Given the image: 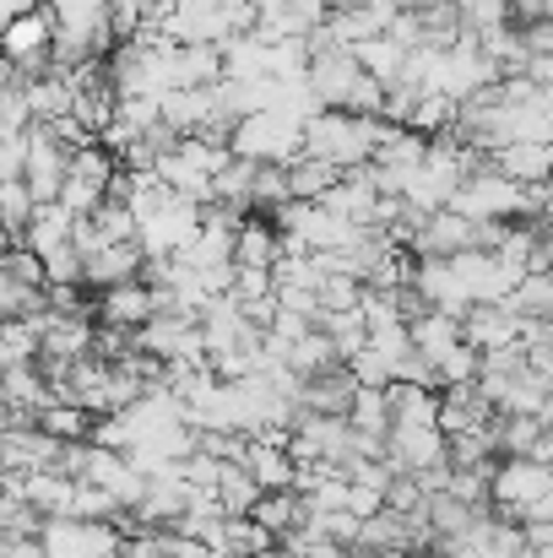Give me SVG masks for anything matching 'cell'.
<instances>
[{"instance_id":"cell-1","label":"cell","mask_w":553,"mask_h":558,"mask_svg":"<svg viewBox=\"0 0 553 558\" xmlns=\"http://www.w3.org/2000/svg\"><path fill=\"white\" fill-rule=\"evenodd\" d=\"M489 510L500 521L532 526V521H553V466L527 461V456H505L489 472Z\"/></svg>"},{"instance_id":"cell-2","label":"cell","mask_w":553,"mask_h":558,"mask_svg":"<svg viewBox=\"0 0 553 558\" xmlns=\"http://www.w3.org/2000/svg\"><path fill=\"white\" fill-rule=\"evenodd\" d=\"M304 158H321L332 163L337 174L348 169H364L374 158V142H380V120L364 114H342V109H321L315 120H304Z\"/></svg>"},{"instance_id":"cell-3","label":"cell","mask_w":553,"mask_h":558,"mask_svg":"<svg viewBox=\"0 0 553 558\" xmlns=\"http://www.w3.org/2000/svg\"><path fill=\"white\" fill-rule=\"evenodd\" d=\"M304 125H293L288 114L277 109H261V114H244L228 125V158H244V163H272V169H288L304 158Z\"/></svg>"},{"instance_id":"cell-4","label":"cell","mask_w":553,"mask_h":558,"mask_svg":"<svg viewBox=\"0 0 553 558\" xmlns=\"http://www.w3.org/2000/svg\"><path fill=\"white\" fill-rule=\"evenodd\" d=\"M445 211L467 217V222H521V185H510L505 174H494L489 163L478 174H467L456 195L445 201Z\"/></svg>"},{"instance_id":"cell-5","label":"cell","mask_w":553,"mask_h":558,"mask_svg":"<svg viewBox=\"0 0 553 558\" xmlns=\"http://www.w3.org/2000/svg\"><path fill=\"white\" fill-rule=\"evenodd\" d=\"M65 147H55L38 125H27L22 131V190L33 195V206H44V201H55L60 195V185H65Z\"/></svg>"},{"instance_id":"cell-6","label":"cell","mask_w":553,"mask_h":558,"mask_svg":"<svg viewBox=\"0 0 553 558\" xmlns=\"http://www.w3.org/2000/svg\"><path fill=\"white\" fill-rule=\"evenodd\" d=\"M38 548L44 558H120V532L93 521H44Z\"/></svg>"},{"instance_id":"cell-7","label":"cell","mask_w":553,"mask_h":558,"mask_svg":"<svg viewBox=\"0 0 553 558\" xmlns=\"http://www.w3.org/2000/svg\"><path fill=\"white\" fill-rule=\"evenodd\" d=\"M304 82H310V93H315V104L321 109H348V98H353V87L364 82V71L353 65V54L348 49H315L310 54V65H304Z\"/></svg>"},{"instance_id":"cell-8","label":"cell","mask_w":553,"mask_h":558,"mask_svg":"<svg viewBox=\"0 0 553 558\" xmlns=\"http://www.w3.org/2000/svg\"><path fill=\"white\" fill-rule=\"evenodd\" d=\"M489 423H494V407L483 401L478 379H467V385H445V390H440L434 428H440L445 439H456V434H478V428H489Z\"/></svg>"},{"instance_id":"cell-9","label":"cell","mask_w":553,"mask_h":558,"mask_svg":"<svg viewBox=\"0 0 553 558\" xmlns=\"http://www.w3.org/2000/svg\"><path fill=\"white\" fill-rule=\"evenodd\" d=\"M158 315V299H153V288L136 277V282H120V288H104L98 299H93V320L98 326H120V331H136V326H147Z\"/></svg>"},{"instance_id":"cell-10","label":"cell","mask_w":553,"mask_h":558,"mask_svg":"<svg viewBox=\"0 0 553 558\" xmlns=\"http://www.w3.org/2000/svg\"><path fill=\"white\" fill-rule=\"evenodd\" d=\"M521 337V320L505 310V304H472L461 315V342L483 359V353H500V348H516Z\"/></svg>"},{"instance_id":"cell-11","label":"cell","mask_w":553,"mask_h":558,"mask_svg":"<svg viewBox=\"0 0 553 558\" xmlns=\"http://www.w3.org/2000/svg\"><path fill=\"white\" fill-rule=\"evenodd\" d=\"M38 359H49V364L93 359V320L87 315H49V326L38 331Z\"/></svg>"},{"instance_id":"cell-12","label":"cell","mask_w":553,"mask_h":558,"mask_svg":"<svg viewBox=\"0 0 553 558\" xmlns=\"http://www.w3.org/2000/svg\"><path fill=\"white\" fill-rule=\"evenodd\" d=\"M142 277V250L136 244H98L87 260H82V288H120V282H136Z\"/></svg>"},{"instance_id":"cell-13","label":"cell","mask_w":553,"mask_h":558,"mask_svg":"<svg viewBox=\"0 0 553 558\" xmlns=\"http://www.w3.org/2000/svg\"><path fill=\"white\" fill-rule=\"evenodd\" d=\"M233 466H244V472H250V483H255L261 494H288V488H293V461H288V450H282V445L244 439V450H239V461H233Z\"/></svg>"},{"instance_id":"cell-14","label":"cell","mask_w":553,"mask_h":558,"mask_svg":"<svg viewBox=\"0 0 553 558\" xmlns=\"http://www.w3.org/2000/svg\"><path fill=\"white\" fill-rule=\"evenodd\" d=\"M489 169L505 174L510 185H549V169H553V153L543 142H510L500 153H489Z\"/></svg>"},{"instance_id":"cell-15","label":"cell","mask_w":553,"mask_h":558,"mask_svg":"<svg viewBox=\"0 0 553 558\" xmlns=\"http://www.w3.org/2000/svg\"><path fill=\"white\" fill-rule=\"evenodd\" d=\"M272 260H277V228H272L261 211H244L239 228H233V255H228V266L272 271Z\"/></svg>"},{"instance_id":"cell-16","label":"cell","mask_w":553,"mask_h":558,"mask_svg":"<svg viewBox=\"0 0 553 558\" xmlns=\"http://www.w3.org/2000/svg\"><path fill=\"white\" fill-rule=\"evenodd\" d=\"M353 379L348 369L337 364V369L315 374V379H304L299 385V412H315V417H348V401H353Z\"/></svg>"},{"instance_id":"cell-17","label":"cell","mask_w":553,"mask_h":558,"mask_svg":"<svg viewBox=\"0 0 553 558\" xmlns=\"http://www.w3.org/2000/svg\"><path fill=\"white\" fill-rule=\"evenodd\" d=\"M407 342H412V353L418 359H445L450 348H461V320L456 315H440V310H423V315H412L407 320Z\"/></svg>"},{"instance_id":"cell-18","label":"cell","mask_w":553,"mask_h":558,"mask_svg":"<svg viewBox=\"0 0 553 558\" xmlns=\"http://www.w3.org/2000/svg\"><path fill=\"white\" fill-rule=\"evenodd\" d=\"M16 87H22V104H27V120H33V125H49V120L71 114V82H65L60 71L27 76V82H16Z\"/></svg>"},{"instance_id":"cell-19","label":"cell","mask_w":553,"mask_h":558,"mask_svg":"<svg viewBox=\"0 0 553 558\" xmlns=\"http://www.w3.org/2000/svg\"><path fill=\"white\" fill-rule=\"evenodd\" d=\"M16 244L44 260V255H55V250L71 244V217H65L55 201H44V206H33V217H27V228L16 233Z\"/></svg>"},{"instance_id":"cell-20","label":"cell","mask_w":553,"mask_h":558,"mask_svg":"<svg viewBox=\"0 0 553 558\" xmlns=\"http://www.w3.org/2000/svg\"><path fill=\"white\" fill-rule=\"evenodd\" d=\"M217 60H223V82H261L266 76V44L255 33H228L217 44Z\"/></svg>"},{"instance_id":"cell-21","label":"cell","mask_w":553,"mask_h":558,"mask_svg":"<svg viewBox=\"0 0 553 558\" xmlns=\"http://www.w3.org/2000/svg\"><path fill=\"white\" fill-rule=\"evenodd\" d=\"M385 407H390V428H434L440 390H418V385H385Z\"/></svg>"},{"instance_id":"cell-22","label":"cell","mask_w":553,"mask_h":558,"mask_svg":"<svg viewBox=\"0 0 553 558\" xmlns=\"http://www.w3.org/2000/svg\"><path fill=\"white\" fill-rule=\"evenodd\" d=\"M543 434H549V417H494V423H489L494 461H505V456H527V461H532V450H538Z\"/></svg>"},{"instance_id":"cell-23","label":"cell","mask_w":553,"mask_h":558,"mask_svg":"<svg viewBox=\"0 0 553 558\" xmlns=\"http://www.w3.org/2000/svg\"><path fill=\"white\" fill-rule=\"evenodd\" d=\"M223 82V60L206 44H175V93L184 87H217Z\"/></svg>"},{"instance_id":"cell-24","label":"cell","mask_w":553,"mask_h":558,"mask_svg":"<svg viewBox=\"0 0 553 558\" xmlns=\"http://www.w3.org/2000/svg\"><path fill=\"white\" fill-rule=\"evenodd\" d=\"M217 510H223V521H239V515H250L255 510V499H261V488L250 483V472L244 466H233V461H223V472H217Z\"/></svg>"},{"instance_id":"cell-25","label":"cell","mask_w":553,"mask_h":558,"mask_svg":"<svg viewBox=\"0 0 553 558\" xmlns=\"http://www.w3.org/2000/svg\"><path fill=\"white\" fill-rule=\"evenodd\" d=\"M348 54H353V65L364 71L369 82H380V87H390L396 82V71H401V49L380 33V38H359V44H348Z\"/></svg>"},{"instance_id":"cell-26","label":"cell","mask_w":553,"mask_h":558,"mask_svg":"<svg viewBox=\"0 0 553 558\" xmlns=\"http://www.w3.org/2000/svg\"><path fill=\"white\" fill-rule=\"evenodd\" d=\"M348 428H353L359 439L385 445V434H390V407H385V390H353V401H348Z\"/></svg>"},{"instance_id":"cell-27","label":"cell","mask_w":553,"mask_h":558,"mask_svg":"<svg viewBox=\"0 0 553 558\" xmlns=\"http://www.w3.org/2000/svg\"><path fill=\"white\" fill-rule=\"evenodd\" d=\"M33 428H38V434H49L55 445H82V439H87V428H93V417H87L82 407H71V401H49V407L33 417Z\"/></svg>"},{"instance_id":"cell-28","label":"cell","mask_w":553,"mask_h":558,"mask_svg":"<svg viewBox=\"0 0 553 558\" xmlns=\"http://www.w3.org/2000/svg\"><path fill=\"white\" fill-rule=\"evenodd\" d=\"M266 548H277L250 515H239V521H223L217 526V543H212V558H250V554H266Z\"/></svg>"},{"instance_id":"cell-29","label":"cell","mask_w":553,"mask_h":558,"mask_svg":"<svg viewBox=\"0 0 553 558\" xmlns=\"http://www.w3.org/2000/svg\"><path fill=\"white\" fill-rule=\"evenodd\" d=\"M299 515H304V499H299V494H261V499H255V510H250V521H255L272 543H277L282 532H293V526H299Z\"/></svg>"},{"instance_id":"cell-30","label":"cell","mask_w":553,"mask_h":558,"mask_svg":"<svg viewBox=\"0 0 553 558\" xmlns=\"http://www.w3.org/2000/svg\"><path fill=\"white\" fill-rule=\"evenodd\" d=\"M500 304H505L516 320H549L553 315V277H521Z\"/></svg>"},{"instance_id":"cell-31","label":"cell","mask_w":553,"mask_h":558,"mask_svg":"<svg viewBox=\"0 0 553 558\" xmlns=\"http://www.w3.org/2000/svg\"><path fill=\"white\" fill-rule=\"evenodd\" d=\"M282 180H288V201H321L342 174L332 163H321V158H299V163L282 169Z\"/></svg>"},{"instance_id":"cell-32","label":"cell","mask_w":553,"mask_h":558,"mask_svg":"<svg viewBox=\"0 0 553 558\" xmlns=\"http://www.w3.org/2000/svg\"><path fill=\"white\" fill-rule=\"evenodd\" d=\"M456 125V104L445 98V93H418V104H412V114H407V125L401 131H412V136H440V131H450Z\"/></svg>"},{"instance_id":"cell-33","label":"cell","mask_w":553,"mask_h":558,"mask_svg":"<svg viewBox=\"0 0 553 558\" xmlns=\"http://www.w3.org/2000/svg\"><path fill=\"white\" fill-rule=\"evenodd\" d=\"M315 331L332 342V353H337V364H348L359 348H364V320H359V310H342V315H321L315 320Z\"/></svg>"},{"instance_id":"cell-34","label":"cell","mask_w":553,"mask_h":558,"mask_svg":"<svg viewBox=\"0 0 553 558\" xmlns=\"http://www.w3.org/2000/svg\"><path fill=\"white\" fill-rule=\"evenodd\" d=\"M44 532V515L22 494H0V543H33Z\"/></svg>"},{"instance_id":"cell-35","label":"cell","mask_w":553,"mask_h":558,"mask_svg":"<svg viewBox=\"0 0 553 558\" xmlns=\"http://www.w3.org/2000/svg\"><path fill=\"white\" fill-rule=\"evenodd\" d=\"M445 5H450L456 27H461V33H472V38H483V33H494V27H505V22H510L505 0H445Z\"/></svg>"},{"instance_id":"cell-36","label":"cell","mask_w":553,"mask_h":558,"mask_svg":"<svg viewBox=\"0 0 553 558\" xmlns=\"http://www.w3.org/2000/svg\"><path fill=\"white\" fill-rule=\"evenodd\" d=\"M282 369H293L299 379H315V374L337 369V353H332V342L321 337V331H304L293 348H288V364Z\"/></svg>"},{"instance_id":"cell-37","label":"cell","mask_w":553,"mask_h":558,"mask_svg":"<svg viewBox=\"0 0 553 558\" xmlns=\"http://www.w3.org/2000/svg\"><path fill=\"white\" fill-rule=\"evenodd\" d=\"M16 364H38V331L22 315L0 320V369H16Z\"/></svg>"},{"instance_id":"cell-38","label":"cell","mask_w":553,"mask_h":558,"mask_svg":"<svg viewBox=\"0 0 553 558\" xmlns=\"http://www.w3.org/2000/svg\"><path fill=\"white\" fill-rule=\"evenodd\" d=\"M93 233H98V244H136V217L120 201H104L93 211Z\"/></svg>"},{"instance_id":"cell-39","label":"cell","mask_w":553,"mask_h":558,"mask_svg":"<svg viewBox=\"0 0 553 558\" xmlns=\"http://www.w3.org/2000/svg\"><path fill=\"white\" fill-rule=\"evenodd\" d=\"M0 271H5L16 288H27V293L44 288V260H38L33 250H22V244H5V250H0Z\"/></svg>"},{"instance_id":"cell-40","label":"cell","mask_w":553,"mask_h":558,"mask_svg":"<svg viewBox=\"0 0 553 558\" xmlns=\"http://www.w3.org/2000/svg\"><path fill=\"white\" fill-rule=\"evenodd\" d=\"M115 120L125 131H136V136H147L153 125H164L158 120V98H115Z\"/></svg>"},{"instance_id":"cell-41","label":"cell","mask_w":553,"mask_h":558,"mask_svg":"<svg viewBox=\"0 0 553 558\" xmlns=\"http://www.w3.org/2000/svg\"><path fill=\"white\" fill-rule=\"evenodd\" d=\"M434 374H440V390H445V385H467V379H478V353L461 342V348H450L445 359H434Z\"/></svg>"},{"instance_id":"cell-42","label":"cell","mask_w":553,"mask_h":558,"mask_svg":"<svg viewBox=\"0 0 553 558\" xmlns=\"http://www.w3.org/2000/svg\"><path fill=\"white\" fill-rule=\"evenodd\" d=\"M516 33H521V49H527V54H553V22L549 16H538V22H516Z\"/></svg>"},{"instance_id":"cell-43","label":"cell","mask_w":553,"mask_h":558,"mask_svg":"<svg viewBox=\"0 0 553 558\" xmlns=\"http://www.w3.org/2000/svg\"><path fill=\"white\" fill-rule=\"evenodd\" d=\"M27 304H33V293H27V288H16V282L0 271V320H16Z\"/></svg>"},{"instance_id":"cell-44","label":"cell","mask_w":553,"mask_h":558,"mask_svg":"<svg viewBox=\"0 0 553 558\" xmlns=\"http://www.w3.org/2000/svg\"><path fill=\"white\" fill-rule=\"evenodd\" d=\"M22 174V136H0V180Z\"/></svg>"},{"instance_id":"cell-45","label":"cell","mask_w":553,"mask_h":558,"mask_svg":"<svg viewBox=\"0 0 553 558\" xmlns=\"http://www.w3.org/2000/svg\"><path fill=\"white\" fill-rule=\"evenodd\" d=\"M553 0H505V11H510V22H538V16H549Z\"/></svg>"},{"instance_id":"cell-46","label":"cell","mask_w":553,"mask_h":558,"mask_svg":"<svg viewBox=\"0 0 553 558\" xmlns=\"http://www.w3.org/2000/svg\"><path fill=\"white\" fill-rule=\"evenodd\" d=\"M0 558H44V548H38V537L33 543H0Z\"/></svg>"},{"instance_id":"cell-47","label":"cell","mask_w":553,"mask_h":558,"mask_svg":"<svg viewBox=\"0 0 553 558\" xmlns=\"http://www.w3.org/2000/svg\"><path fill=\"white\" fill-rule=\"evenodd\" d=\"M434 5H445V0H396V11H407V16H423V11H434Z\"/></svg>"},{"instance_id":"cell-48","label":"cell","mask_w":553,"mask_h":558,"mask_svg":"<svg viewBox=\"0 0 553 558\" xmlns=\"http://www.w3.org/2000/svg\"><path fill=\"white\" fill-rule=\"evenodd\" d=\"M277 558H293V554H282V548H277Z\"/></svg>"},{"instance_id":"cell-49","label":"cell","mask_w":553,"mask_h":558,"mask_svg":"<svg viewBox=\"0 0 553 558\" xmlns=\"http://www.w3.org/2000/svg\"><path fill=\"white\" fill-rule=\"evenodd\" d=\"M332 5H337V0H332Z\"/></svg>"}]
</instances>
